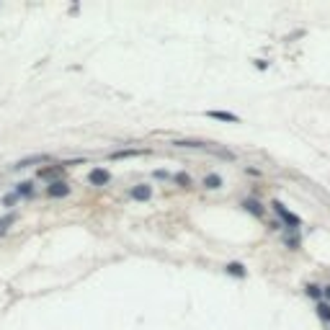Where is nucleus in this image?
Instances as JSON below:
<instances>
[{
  "label": "nucleus",
  "mask_w": 330,
  "mask_h": 330,
  "mask_svg": "<svg viewBox=\"0 0 330 330\" xmlns=\"http://www.w3.org/2000/svg\"><path fill=\"white\" fill-rule=\"evenodd\" d=\"M271 207L276 209V214H279V217L284 219V225H287V227H292V230H297V227L302 225V222H299V217H297V214H292V212H289L287 207H284L281 202H274Z\"/></svg>",
  "instance_id": "1"
},
{
  "label": "nucleus",
  "mask_w": 330,
  "mask_h": 330,
  "mask_svg": "<svg viewBox=\"0 0 330 330\" xmlns=\"http://www.w3.org/2000/svg\"><path fill=\"white\" fill-rule=\"evenodd\" d=\"M88 181H91L93 186H108L111 183V173H108L106 168H93L91 175H88Z\"/></svg>",
  "instance_id": "2"
},
{
  "label": "nucleus",
  "mask_w": 330,
  "mask_h": 330,
  "mask_svg": "<svg viewBox=\"0 0 330 330\" xmlns=\"http://www.w3.org/2000/svg\"><path fill=\"white\" fill-rule=\"evenodd\" d=\"M47 193L52 196V199H64V196H70V186L64 181H54V183H49Z\"/></svg>",
  "instance_id": "3"
},
{
  "label": "nucleus",
  "mask_w": 330,
  "mask_h": 330,
  "mask_svg": "<svg viewBox=\"0 0 330 330\" xmlns=\"http://www.w3.org/2000/svg\"><path fill=\"white\" fill-rule=\"evenodd\" d=\"M131 199H135V202H150L152 199V186H147V183L135 186V188H131Z\"/></svg>",
  "instance_id": "4"
},
{
  "label": "nucleus",
  "mask_w": 330,
  "mask_h": 330,
  "mask_svg": "<svg viewBox=\"0 0 330 330\" xmlns=\"http://www.w3.org/2000/svg\"><path fill=\"white\" fill-rule=\"evenodd\" d=\"M49 160V155H31V158H24V160H18L16 165H13V170H24V168H29V165H36V163H47Z\"/></svg>",
  "instance_id": "5"
},
{
  "label": "nucleus",
  "mask_w": 330,
  "mask_h": 330,
  "mask_svg": "<svg viewBox=\"0 0 330 330\" xmlns=\"http://www.w3.org/2000/svg\"><path fill=\"white\" fill-rule=\"evenodd\" d=\"M222 175L219 173H209V175H204V181H202V186L204 188H209V191H217V188H222Z\"/></svg>",
  "instance_id": "6"
},
{
  "label": "nucleus",
  "mask_w": 330,
  "mask_h": 330,
  "mask_svg": "<svg viewBox=\"0 0 330 330\" xmlns=\"http://www.w3.org/2000/svg\"><path fill=\"white\" fill-rule=\"evenodd\" d=\"M207 116L209 119H217V121H230V124H237L240 119H237V114H230V111H207Z\"/></svg>",
  "instance_id": "7"
},
{
  "label": "nucleus",
  "mask_w": 330,
  "mask_h": 330,
  "mask_svg": "<svg viewBox=\"0 0 330 330\" xmlns=\"http://www.w3.org/2000/svg\"><path fill=\"white\" fill-rule=\"evenodd\" d=\"M243 207H245L250 214H255V217H263V214H266V209H263V207H260V202H255V199H248Z\"/></svg>",
  "instance_id": "8"
},
{
  "label": "nucleus",
  "mask_w": 330,
  "mask_h": 330,
  "mask_svg": "<svg viewBox=\"0 0 330 330\" xmlns=\"http://www.w3.org/2000/svg\"><path fill=\"white\" fill-rule=\"evenodd\" d=\"M227 274H230V276H240V279H245V276H248V269L243 266V263H230V266H227Z\"/></svg>",
  "instance_id": "9"
},
{
  "label": "nucleus",
  "mask_w": 330,
  "mask_h": 330,
  "mask_svg": "<svg viewBox=\"0 0 330 330\" xmlns=\"http://www.w3.org/2000/svg\"><path fill=\"white\" fill-rule=\"evenodd\" d=\"M317 317L325 320V322H330V304H327V302H320V304H317Z\"/></svg>",
  "instance_id": "10"
},
{
  "label": "nucleus",
  "mask_w": 330,
  "mask_h": 330,
  "mask_svg": "<svg viewBox=\"0 0 330 330\" xmlns=\"http://www.w3.org/2000/svg\"><path fill=\"white\" fill-rule=\"evenodd\" d=\"M18 196H31L34 193V183L31 181H24V183H18V191H16Z\"/></svg>",
  "instance_id": "11"
},
{
  "label": "nucleus",
  "mask_w": 330,
  "mask_h": 330,
  "mask_svg": "<svg viewBox=\"0 0 330 330\" xmlns=\"http://www.w3.org/2000/svg\"><path fill=\"white\" fill-rule=\"evenodd\" d=\"M13 222H16V214H13V212H11V214H6V217H0V232H6Z\"/></svg>",
  "instance_id": "12"
},
{
  "label": "nucleus",
  "mask_w": 330,
  "mask_h": 330,
  "mask_svg": "<svg viewBox=\"0 0 330 330\" xmlns=\"http://www.w3.org/2000/svg\"><path fill=\"white\" fill-rule=\"evenodd\" d=\"M173 181L178 183V186H183V188H188V186H191V178H188L186 173H175V175H173Z\"/></svg>",
  "instance_id": "13"
},
{
  "label": "nucleus",
  "mask_w": 330,
  "mask_h": 330,
  "mask_svg": "<svg viewBox=\"0 0 330 330\" xmlns=\"http://www.w3.org/2000/svg\"><path fill=\"white\" fill-rule=\"evenodd\" d=\"M307 294H310L312 299H320V297H322V289L315 287V284H307Z\"/></svg>",
  "instance_id": "14"
},
{
  "label": "nucleus",
  "mask_w": 330,
  "mask_h": 330,
  "mask_svg": "<svg viewBox=\"0 0 330 330\" xmlns=\"http://www.w3.org/2000/svg\"><path fill=\"white\" fill-rule=\"evenodd\" d=\"M131 155H142V150H124V152H116L114 158H131Z\"/></svg>",
  "instance_id": "15"
},
{
  "label": "nucleus",
  "mask_w": 330,
  "mask_h": 330,
  "mask_svg": "<svg viewBox=\"0 0 330 330\" xmlns=\"http://www.w3.org/2000/svg\"><path fill=\"white\" fill-rule=\"evenodd\" d=\"M16 199H18V193H6V196H3V207H13Z\"/></svg>",
  "instance_id": "16"
},
{
  "label": "nucleus",
  "mask_w": 330,
  "mask_h": 330,
  "mask_svg": "<svg viewBox=\"0 0 330 330\" xmlns=\"http://www.w3.org/2000/svg\"><path fill=\"white\" fill-rule=\"evenodd\" d=\"M62 168V165H59ZM59 168H44V170H39V175H41V178H49V175H54Z\"/></svg>",
  "instance_id": "17"
},
{
  "label": "nucleus",
  "mask_w": 330,
  "mask_h": 330,
  "mask_svg": "<svg viewBox=\"0 0 330 330\" xmlns=\"http://www.w3.org/2000/svg\"><path fill=\"white\" fill-rule=\"evenodd\" d=\"M322 297H325V299H330V284H327V287L322 289Z\"/></svg>",
  "instance_id": "18"
}]
</instances>
